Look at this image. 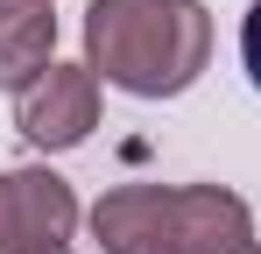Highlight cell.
Returning a JSON list of instances; mask_svg holds the SVG:
<instances>
[{"label": "cell", "instance_id": "cell-3", "mask_svg": "<svg viewBox=\"0 0 261 254\" xmlns=\"http://www.w3.org/2000/svg\"><path fill=\"white\" fill-rule=\"evenodd\" d=\"M78 226H85V205H78V184L71 176H57L49 163L0 169V254L71 247Z\"/></svg>", "mask_w": 261, "mask_h": 254}, {"label": "cell", "instance_id": "cell-7", "mask_svg": "<svg viewBox=\"0 0 261 254\" xmlns=\"http://www.w3.org/2000/svg\"><path fill=\"white\" fill-rule=\"evenodd\" d=\"M240 64H247V78L261 92V0H247V14H240Z\"/></svg>", "mask_w": 261, "mask_h": 254}, {"label": "cell", "instance_id": "cell-2", "mask_svg": "<svg viewBox=\"0 0 261 254\" xmlns=\"http://www.w3.org/2000/svg\"><path fill=\"white\" fill-rule=\"evenodd\" d=\"M99 99H106V85H99V71L85 57L78 64L57 57L29 92H14V134L36 156H71V148H85L92 127H99Z\"/></svg>", "mask_w": 261, "mask_h": 254}, {"label": "cell", "instance_id": "cell-4", "mask_svg": "<svg viewBox=\"0 0 261 254\" xmlns=\"http://www.w3.org/2000/svg\"><path fill=\"white\" fill-rule=\"evenodd\" d=\"M85 233L99 254H170L176 184H113L85 205Z\"/></svg>", "mask_w": 261, "mask_h": 254}, {"label": "cell", "instance_id": "cell-9", "mask_svg": "<svg viewBox=\"0 0 261 254\" xmlns=\"http://www.w3.org/2000/svg\"><path fill=\"white\" fill-rule=\"evenodd\" d=\"M21 254H78V247H21Z\"/></svg>", "mask_w": 261, "mask_h": 254}, {"label": "cell", "instance_id": "cell-1", "mask_svg": "<svg viewBox=\"0 0 261 254\" xmlns=\"http://www.w3.org/2000/svg\"><path fill=\"white\" fill-rule=\"evenodd\" d=\"M85 64L127 99H184L212 71V7L205 0H92Z\"/></svg>", "mask_w": 261, "mask_h": 254}, {"label": "cell", "instance_id": "cell-5", "mask_svg": "<svg viewBox=\"0 0 261 254\" xmlns=\"http://www.w3.org/2000/svg\"><path fill=\"white\" fill-rule=\"evenodd\" d=\"M254 240V205L226 184H176V233L170 254H226Z\"/></svg>", "mask_w": 261, "mask_h": 254}, {"label": "cell", "instance_id": "cell-8", "mask_svg": "<svg viewBox=\"0 0 261 254\" xmlns=\"http://www.w3.org/2000/svg\"><path fill=\"white\" fill-rule=\"evenodd\" d=\"M226 254H261V240H240V247H226Z\"/></svg>", "mask_w": 261, "mask_h": 254}, {"label": "cell", "instance_id": "cell-6", "mask_svg": "<svg viewBox=\"0 0 261 254\" xmlns=\"http://www.w3.org/2000/svg\"><path fill=\"white\" fill-rule=\"evenodd\" d=\"M57 64V0H0V92H29Z\"/></svg>", "mask_w": 261, "mask_h": 254}]
</instances>
